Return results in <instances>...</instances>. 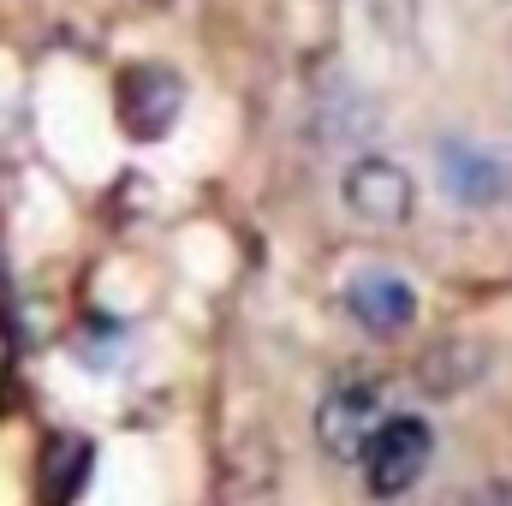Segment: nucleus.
Returning <instances> with one entry per match:
<instances>
[{
    "instance_id": "3",
    "label": "nucleus",
    "mask_w": 512,
    "mask_h": 506,
    "mask_svg": "<svg viewBox=\"0 0 512 506\" xmlns=\"http://www.w3.org/2000/svg\"><path fill=\"white\" fill-rule=\"evenodd\" d=\"M340 197H346V209H352L358 221H370V227H405L411 209H417L411 173H405L399 161H387V155L352 161L346 179H340Z\"/></svg>"
},
{
    "instance_id": "6",
    "label": "nucleus",
    "mask_w": 512,
    "mask_h": 506,
    "mask_svg": "<svg viewBox=\"0 0 512 506\" xmlns=\"http://www.w3.org/2000/svg\"><path fill=\"white\" fill-rule=\"evenodd\" d=\"M441 191L459 209H489L507 197V167L477 143H441Z\"/></svg>"
},
{
    "instance_id": "1",
    "label": "nucleus",
    "mask_w": 512,
    "mask_h": 506,
    "mask_svg": "<svg viewBox=\"0 0 512 506\" xmlns=\"http://www.w3.org/2000/svg\"><path fill=\"white\" fill-rule=\"evenodd\" d=\"M429 453H435V435H429V423H417V417H387L382 429L370 435V447H364V483H370V495L376 501H393V495H405L423 471H429Z\"/></svg>"
},
{
    "instance_id": "7",
    "label": "nucleus",
    "mask_w": 512,
    "mask_h": 506,
    "mask_svg": "<svg viewBox=\"0 0 512 506\" xmlns=\"http://www.w3.org/2000/svg\"><path fill=\"white\" fill-rule=\"evenodd\" d=\"M483 370H489V352H483L477 340H441V346L417 364V381L447 399V393H465L471 381H483Z\"/></svg>"
},
{
    "instance_id": "4",
    "label": "nucleus",
    "mask_w": 512,
    "mask_h": 506,
    "mask_svg": "<svg viewBox=\"0 0 512 506\" xmlns=\"http://www.w3.org/2000/svg\"><path fill=\"white\" fill-rule=\"evenodd\" d=\"M185 114V84L173 66H131L120 78V126L137 143H161Z\"/></svg>"
},
{
    "instance_id": "2",
    "label": "nucleus",
    "mask_w": 512,
    "mask_h": 506,
    "mask_svg": "<svg viewBox=\"0 0 512 506\" xmlns=\"http://www.w3.org/2000/svg\"><path fill=\"white\" fill-rule=\"evenodd\" d=\"M382 423H387L382 393H376L370 381H340V387H328V399L316 405V441H322V453L340 459V465H358L364 447H370V435H376Z\"/></svg>"
},
{
    "instance_id": "5",
    "label": "nucleus",
    "mask_w": 512,
    "mask_h": 506,
    "mask_svg": "<svg viewBox=\"0 0 512 506\" xmlns=\"http://www.w3.org/2000/svg\"><path fill=\"white\" fill-rule=\"evenodd\" d=\"M346 310H352V322H358L364 334L393 340V334H405V328L417 322V292H411L393 268H364V274L346 286Z\"/></svg>"
},
{
    "instance_id": "8",
    "label": "nucleus",
    "mask_w": 512,
    "mask_h": 506,
    "mask_svg": "<svg viewBox=\"0 0 512 506\" xmlns=\"http://www.w3.org/2000/svg\"><path fill=\"white\" fill-rule=\"evenodd\" d=\"M84 477H90V441L54 435V441L42 447V501L66 506L78 489H84Z\"/></svg>"
}]
</instances>
